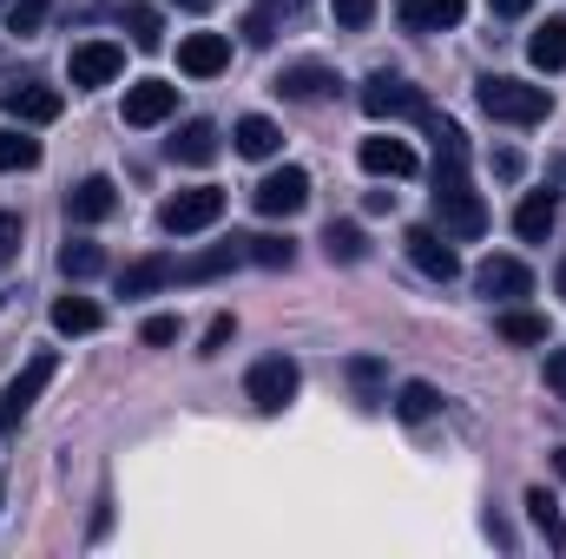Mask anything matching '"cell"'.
<instances>
[{
    "instance_id": "obj_1",
    "label": "cell",
    "mask_w": 566,
    "mask_h": 559,
    "mask_svg": "<svg viewBox=\"0 0 566 559\" xmlns=\"http://www.w3.org/2000/svg\"><path fill=\"white\" fill-rule=\"evenodd\" d=\"M474 99H481V113L501 119V126H541V119L554 113V93H547V86H527V80H507V73H488V80L474 86Z\"/></svg>"
},
{
    "instance_id": "obj_2",
    "label": "cell",
    "mask_w": 566,
    "mask_h": 559,
    "mask_svg": "<svg viewBox=\"0 0 566 559\" xmlns=\"http://www.w3.org/2000/svg\"><path fill=\"white\" fill-rule=\"evenodd\" d=\"M53 376H60V356H53V349H40V356H33V362L0 389V434H20V421L33 415V402L46 395V382H53Z\"/></svg>"
},
{
    "instance_id": "obj_3",
    "label": "cell",
    "mask_w": 566,
    "mask_h": 559,
    "mask_svg": "<svg viewBox=\"0 0 566 559\" xmlns=\"http://www.w3.org/2000/svg\"><path fill=\"white\" fill-rule=\"evenodd\" d=\"M296 389H303V369H296L290 356H264V362H251V376H244V395H251L258 415H283V409L296 402Z\"/></svg>"
},
{
    "instance_id": "obj_4",
    "label": "cell",
    "mask_w": 566,
    "mask_h": 559,
    "mask_svg": "<svg viewBox=\"0 0 566 559\" xmlns=\"http://www.w3.org/2000/svg\"><path fill=\"white\" fill-rule=\"evenodd\" d=\"M218 218H224V191H218V184H191V191H178V198H165V204H158V224H165L171 238L211 231Z\"/></svg>"
},
{
    "instance_id": "obj_5",
    "label": "cell",
    "mask_w": 566,
    "mask_h": 559,
    "mask_svg": "<svg viewBox=\"0 0 566 559\" xmlns=\"http://www.w3.org/2000/svg\"><path fill=\"white\" fill-rule=\"evenodd\" d=\"M363 113H369V119H416V126H422L434 106H428L422 86H409V80H396V73H376V80L363 86Z\"/></svg>"
},
{
    "instance_id": "obj_6",
    "label": "cell",
    "mask_w": 566,
    "mask_h": 559,
    "mask_svg": "<svg viewBox=\"0 0 566 559\" xmlns=\"http://www.w3.org/2000/svg\"><path fill=\"white\" fill-rule=\"evenodd\" d=\"M66 73H73V86H80V93L113 86V80L126 73V46H113V40H80V46H73V60H66Z\"/></svg>"
},
{
    "instance_id": "obj_7",
    "label": "cell",
    "mask_w": 566,
    "mask_h": 559,
    "mask_svg": "<svg viewBox=\"0 0 566 559\" xmlns=\"http://www.w3.org/2000/svg\"><path fill=\"white\" fill-rule=\"evenodd\" d=\"M251 204L264 211V218H296L303 204H310V171H296V165H283L271 178H258V191H251Z\"/></svg>"
},
{
    "instance_id": "obj_8",
    "label": "cell",
    "mask_w": 566,
    "mask_h": 559,
    "mask_svg": "<svg viewBox=\"0 0 566 559\" xmlns=\"http://www.w3.org/2000/svg\"><path fill=\"white\" fill-rule=\"evenodd\" d=\"M0 113L20 119V126H53V119L66 113V99H60L53 86H40V80H20V86L0 93Z\"/></svg>"
},
{
    "instance_id": "obj_9",
    "label": "cell",
    "mask_w": 566,
    "mask_h": 559,
    "mask_svg": "<svg viewBox=\"0 0 566 559\" xmlns=\"http://www.w3.org/2000/svg\"><path fill=\"white\" fill-rule=\"evenodd\" d=\"M402 251H409V264H416L422 277H434V283L461 277V257L448 251V231H434V224H416V231L402 238Z\"/></svg>"
},
{
    "instance_id": "obj_10",
    "label": "cell",
    "mask_w": 566,
    "mask_h": 559,
    "mask_svg": "<svg viewBox=\"0 0 566 559\" xmlns=\"http://www.w3.org/2000/svg\"><path fill=\"white\" fill-rule=\"evenodd\" d=\"M474 289H481L488 303H521V296L534 289V271H527L521 257H488V264L474 271Z\"/></svg>"
},
{
    "instance_id": "obj_11",
    "label": "cell",
    "mask_w": 566,
    "mask_h": 559,
    "mask_svg": "<svg viewBox=\"0 0 566 559\" xmlns=\"http://www.w3.org/2000/svg\"><path fill=\"white\" fill-rule=\"evenodd\" d=\"M224 66H231V40H224V33H185V40H178V73L211 80V73H224Z\"/></svg>"
},
{
    "instance_id": "obj_12",
    "label": "cell",
    "mask_w": 566,
    "mask_h": 559,
    "mask_svg": "<svg viewBox=\"0 0 566 559\" xmlns=\"http://www.w3.org/2000/svg\"><path fill=\"white\" fill-rule=\"evenodd\" d=\"M178 113V86H165V80H139L133 93H126V126H165Z\"/></svg>"
},
{
    "instance_id": "obj_13",
    "label": "cell",
    "mask_w": 566,
    "mask_h": 559,
    "mask_svg": "<svg viewBox=\"0 0 566 559\" xmlns=\"http://www.w3.org/2000/svg\"><path fill=\"white\" fill-rule=\"evenodd\" d=\"M113 211H119L113 178H80V184L66 191V218H73V224H106Z\"/></svg>"
},
{
    "instance_id": "obj_14",
    "label": "cell",
    "mask_w": 566,
    "mask_h": 559,
    "mask_svg": "<svg viewBox=\"0 0 566 559\" xmlns=\"http://www.w3.org/2000/svg\"><path fill=\"white\" fill-rule=\"evenodd\" d=\"M461 13H468V0H396V20L409 33H448V27H461Z\"/></svg>"
},
{
    "instance_id": "obj_15",
    "label": "cell",
    "mask_w": 566,
    "mask_h": 559,
    "mask_svg": "<svg viewBox=\"0 0 566 559\" xmlns=\"http://www.w3.org/2000/svg\"><path fill=\"white\" fill-rule=\"evenodd\" d=\"M356 158H363V171H369V178H409V171H416V151H409L402 139H389V133L363 139V145H356Z\"/></svg>"
},
{
    "instance_id": "obj_16",
    "label": "cell",
    "mask_w": 566,
    "mask_h": 559,
    "mask_svg": "<svg viewBox=\"0 0 566 559\" xmlns=\"http://www.w3.org/2000/svg\"><path fill=\"white\" fill-rule=\"evenodd\" d=\"M171 283H178V257L151 251V257H139V264L119 271V296H158V289H171Z\"/></svg>"
},
{
    "instance_id": "obj_17",
    "label": "cell",
    "mask_w": 566,
    "mask_h": 559,
    "mask_svg": "<svg viewBox=\"0 0 566 559\" xmlns=\"http://www.w3.org/2000/svg\"><path fill=\"white\" fill-rule=\"evenodd\" d=\"M238 264H244V238H231V244H211V251L185 257V264H178V283H218V277H231Z\"/></svg>"
},
{
    "instance_id": "obj_18",
    "label": "cell",
    "mask_w": 566,
    "mask_h": 559,
    "mask_svg": "<svg viewBox=\"0 0 566 559\" xmlns=\"http://www.w3.org/2000/svg\"><path fill=\"white\" fill-rule=\"evenodd\" d=\"M554 224H560V198H554V191H527L521 211H514V231H521L527 244H547Z\"/></svg>"
},
{
    "instance_id": "obj_19",
    "label": "cell",
    "mask_w": 566,
    "mask_h": 559,
    "mask_svg": "<svg viewBox=\"0 0 566 559\" xmlns=\"http://www.w3.org/2000/svg\"><path fill=\"white\" fill-rule=\"evenodd\" d=\"M271 86H277L283 99H303V106H310V99H329V93H336V73H329V66H283Z\"/></svg>"
},
{
    "instance_id": "obj_20",
    "label": "cell",
    "mask_w": 566,
    "mask_h": 559,
    "mask_svg": "<svg viewBox=\"0 0 566 559\" xmlns=\"http://www.w3.org/2000/svg\"><path fill=\"white\" fill-rule=\"evenodd\" d=\"M165 151H171L178 165H211V158H218V126H211V119H185L178 139L165 145Z\"/></svg>"
},
{
    "instance_id": "obj_21",
    "label": "cell",
    "mask_w": 566,
    "mask_h": 559,
    "mask_svg": "<svg viewBox=\"0 0 566 559\" xmlns=\"http://www.w3.org/2000/svg\"><path fill=\"white\" fill-rule=\"evenodd\" d=\"M527 60H534L541 73H560V66H566V20H560V13L534 27V40H527Z\"/></svg>"
},
{
    "instance_id": "obj_22",
    "label": "cell",
    "mask_w": 566,
    "mask_h": 559,
    "mask_svg": "<svg viewBox=\"0 0 566 559\" xmlns=\"http://www.w3.org/2000/svg\"><path fill=\"white\" fill-rule=\"evenodd\" d=\"M99 323H106V316H99L93 296H60V303H53V329H60V336H93Z\"/></svg>"
},
{
    "instance_id": "obj_23",
    "label": "cell",
    "mask_w": 566,
    "mask_h": 559,
    "mask_svg": "<svg viewBox=\"0 0 566 559\" xmlns=\"http://www.w3.org/2000/svg\"><path fill=\"white\" fill-rule=\"evenodd\" d=\"M231 145L244 151V158H277V145H283V133L264 119V113H251V119H238V133H231Z\"/></svg>"
},
{
    "instance_id": "obj_24",
    "label": "cell",
    "mask_w": 566,
    "mask_h": 559,
    "mask_svg": "<svg viewBox=\"0 0 566 559\" xmlns=\"http://www.w3.org/2000/svg\"><path fill=\"white\" fill-rule=\"evenodd\" d=\"M244 264H258V271H290V264H296V244H290V238H277V231L244 238Z\"/></svg>"
},
{
    "instance_id": "obj_25",
    "label": "cell",
    "mask_w": 566,
    "mask_h": 559,
    "mask_svg": "<svg viewBox=\"0 0 566 559\" xmlns=\"http://www.w3.org/2000/svg\"><path fill=\"white\" fill-rule=\"evenodd\" d=\"M527 520L547 534V547H554V553H566V520H560V507H554V494H547V487H527Z\"/></svg>"
},
{
    "instance_id": "obj_26",
    "label": "cell",
    "mask_w": 566,
    "mask_h": 559,
    "mask_svg": "<svg viewBox=\"0 0 566 559\" xmlns=\"http://www.w3.org/2000/svg\"><path fill=\"white\" fill-rule=\"evenodd\" d=\"M323 257H329V264H363V257H369V238H363L356 224H329V231H323Z\"/></svg>"
},
{
    "instance_id": "obj_27",
    "label": "cell",
    "mask_w": 566,
    "mask_h": 559,
    "mask_svg": "<svg viewBox=\"0 0 566 559\" xmlns=\"http://www.w3.org/2000/svg\"><path fill=\"white\" fill-rule=\"evenodd\" d=\"M396 415L409 421V428H422V421L441 415V395H434L428 382H402V395H396Z\"/></svg>"
},
{
    "instance_id": "obj_28",
    "label": "cell",
    "mask_w": 566,
    "mask_h": 559,
    "mask_svg": "<svg viewBox=\"0 0 566 559\" xmlns=\"http://www.w3.org/2000/svg\"><path fill=\"white\" fill-rule=\"evenodd\" d=\"M40 165V139H27L20 126H0V171H33Z\"/></svg>"
},
{
    "instance_id": "obj_29",
    "label": "cell",
    "mask_w": 566,
    "mask_h": 559,
    "mask_svg": "<svg viewBox=\"0 0 566 559\" xmlns=\"http://www.w3.org/2000/svg\"><path fill=\"white\" fill-rule=\"evenodd\" d=\"M60 271H66L73 283L99 277V271H106V251H99V244H86V238H73V244L60 251Z\"/></svg>"
},
{
    "instance_id": "obj_30",
    "label": "cell",
    "mask_w": 566,
    "mask_h": 559,
    "mask_svg": "<svg viewBox=\"0 0 566 559\" xmlns=\"http://www.w3.org/2000/svg\"><path fill=\"white\" fill-rule=\"evenodd\" d=\"M501 336H507V342H547V316L507 309V303H501Z\"/></svg>"
},
{
    "instance_id": "obj_31",
    "label": "cell",
    "mask_w": 566,
    "mask_h": 559,
    "mask_svg": "<svg viewBox=\"0 0 566 559\" xmlns=\"http://www.w3.org/2000/svg\"><path fill=\"white\" fill-rule=\"evenodd\" d=\"M349 382H356V395H363L369 409L382 402V362H376V356H349Z\"/></svg>"
},
{
    "instance_id": "obj_32",
    "label": "cell",
    "mask_w": 566,
    "mask_h": 559,
    "mask_svg": "<svg viewBox=\"0 0 566 559\" xmlns=\"http://www.w3.org/2000/svg\"><path fill=\"white\" fill-rule=\"evenodd\" d=\"M46 7H53V0H7V33H20V40H27V33H40Z\"/></svg>"
},
{
    "instance_id": "obj_33",
    "label": "cell",
    "mask_w": 566,
    "mask_h": 559,
    "mask_svg": "<svg viewBox=\"0 0 566 559\" xmlns=\"http://www.w3.org/2000/svg\"><path fill=\"white\" fill-rule=\"evenodd\" d=\"M126 27H133V46H145V53L165 40V33H158V13H151V7H139V0L126 7Z\"/></svg>"
},
{
    "instance_id": "obj_34",
    "label": "cell",
    "mask_w": 566,
    "mask_h": 559,
    "mask_svg": "<svg viewBox=\"0 0 566 559\" xmlns=\"http://www.w3.org/2000/svg\"><path fill=\"white\" fill-rule=\"evenodd\" d=\"M329 13H336V27H349V33H363V27L376 20V0H329Z\"/></svg>"
},
{
    "instance_id": "obj_35",
    "label": "cell",
    "mask_w": 566,
    "mask_h": 559,
    "mask_svg": "<svg viewBox=\"0 0 566 559\" xmlns=\"http://www.w3.org/2000/svg\"><path fill=\"white\" fill-rule=\"evenodd\" d=\"M20 257V211H0V271Z\"/></svg>"
},
{
    "instance_id": "obj_36",
    "label": "cell",
    "mask_w": 566,
    "mask_h": 559,
    "mask_svg": "<svg viewBox=\"0 0 566 559\" xmlns=\"http://www.w3.org/2000/svg\"><path fill=\"white\" fill-rule=\"evenodd\" d=\"M151 349H165V342H178V316H145V329H139Z\"/></svg>"
},
{
    "instance_id": "obj_37",
    "label": "cell",
    "mask_w": 566,
    "mask_h": 559,
    "mask_svg": "<svg viewBox=\"0 0 566 559\" xmlns=\"http://www.w3.org/2000/svg\"><path fill=\"white\" fill-rule=\"evenodd\" d=\"M231 336H238V323H231V316H211V329H205V349H198V356H218Z\"/></svg>"
},
{
    "instance_id": "obj_38",
    "label": "cell",
    "mask_w": 566,
    "mask_h": 559,
    "mask_svg": "<svg viewBox=\"0 0 566 559\" xmlns=\"http://www.w3.org/2000/svg\"><path fill=\"white\" fill-rule=\"evenodd\" d=\"M547 389L566 402V349H547Z\"/></svg>"
},
{
    "instance_id": "obj_39",
    "label": "cell",
    "mask_w": 566,
    "mask_h": 559,
    "mask_svg": "<svg viewBox=\"0 0 566 559\" xmlns=\"http://www.w3.org/2000/svg\"><path fill=\"white\" fill-rule=\"evenodd\" d=\"M494 171L501 178H521V151H494Z\"/></svg>"
},
{
    "instance_id": "obj_40",
    "label": "cell",
    "mask_w": 566,
    "mask_h": 559,
    "mask_svg": "<svg viewBox=\"0 0 566 559\" xmlns=\"http://www.w3.org/2000/svg\"><path fill=\"white\" fill-rule=\"evenodd\" d=\"M488 7H494V13H501V20H521V13H527V7H534V0H488Z\"/></svg>"
},
{
    "instance_id": "obj_41",
    "label": "cell",
    "mask_w": 566,
    "mask_h": 559,
    "mask_svg": "<svg viewBox=\"0 0 566 559\" xmlns=\"http://www.w3.org/2000/svg\"><path fill=\"white\" fill-rule=\"evenodd\" d=\"M171 7H185V13H205V7H218V0H171Z\"/></svg>"
},
{
    "instance_id": "obj_42",
    "label": "cell",
    "mask_w": 566,
    "mask_h": 559,
    "mask_svg": "<svg viewBox=\"0 0 566 559\" xmlns=\"http://www.w3.org/2000/svg\"><path fill=\"white\" fill-rule=\"evenodd\" d=\"M554 178H560V184H566V158H554Z\"/></svg>"
},
{
    "instance_id": "obj_43",
    "label": "cell",
    "mask_w": 566,
    "mask_h": 559,
    "mask_svg": "<svg viewBox=\"0 0 566 559\" xmlns=\"http://www.w3.org/2000/svg\"><path fill=\"white\" fill-rule=\"evenodd\" d=\"M554 467H560V481H566V447H560V454H554Z\"/></svg>"
},
{
    "instance_id": "obj_44",
    "label": "cell",
    "mask_w": 566,
    "mask_h": 559,
    "mask_svg": "<svg viewBox=\"0 0 566 559\" xmlns=\"http://www.w3.org/2000/svg\"><path fill=\"white\" fill-rule=\"evenodd\" d=\"M560 296H566V257H560Z\"/></svg>"
},
{
    "instance_id": "obj_45",
    "label": "cell",
    "mask_w": 566,
    "mask_h": 559,
    "mask_svg": "<svg viewBox=\"0 0 566 559\" xmlns=\"http://www.w3.org/2000/svg\"><path fill=\"white\" fill-rule=\"evenodd\" d=\"M0 7H7V0H0Z\"/></svg>"
}]
</instances>
